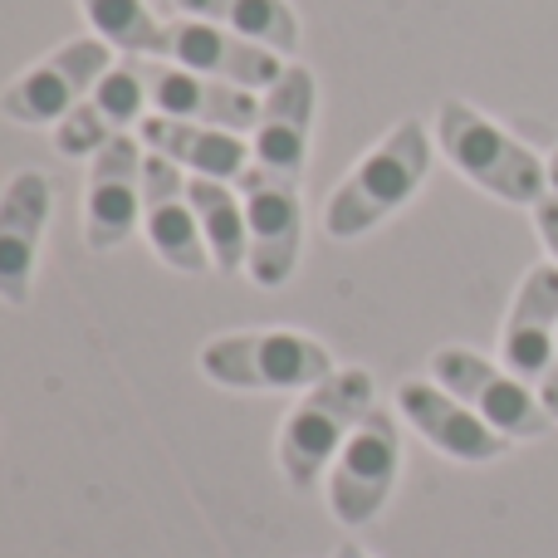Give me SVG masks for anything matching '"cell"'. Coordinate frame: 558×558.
<instances>
[{"label": "cell", "mask_w": 558, "mask_h": 558, "mask_svg": "<svg viewBox=\"0 0 558 558\" xmlns=\"http://www.w3.org/2000/svg\"><path fill=\"white\" fill-rule=\"evenodd\" d=\"M432 133L422 118H402L343 182L333 186L324 206V231L333 241H357V235L377 231L387 216H397L416 192H422L426 172H432Z\"/></svg>", "instance_id": "obj_1"}, {"label": "cell", "mask_w": 558, "mask_h": 558, "mask_svg": "<svg viewBox=\"0 0 558 558\" xmlns=\"http://www.w3.org/2000/svg\"><path fill=\"white\" fill-rule=\"evenodd\" d=\"M436 147L461 177L510 206H539L549 196V162L465 98H446L436 108Z\"/></svg>", "instance_id": "obj_2"}, {"label": "cell", "mask_w": 558, "mask_h": 558, "mask_svg": "<svg viewBox=\"0 0 558 558\" xmlns=\"http://www.w3.org/2000/svg\"><path fill=\"white\" fill-rule=\"evenodd\" d=\"M373 412V373L343 367L328 373L318 387L299 397V407L279 426V471L294 490H314L318 475L333 465L343 441L357 432V422Z\"/></svg>", "instance_id": "obj_3"}, {"label": "cell", "mask_w": 558, "mask_h": 558, "mask_svg": "<svg viewBox=\"0 0 558 558\" xmlns=\"http://www.w3.org/2000/svg\"><path fill=\"white\" fill-rule=\"evenodd\" d=\"M202 373L235 392H308L333 373V353L294 328L226 333L202 348Z\"/></svg>", "instance_id": "obj_4"}, {"label": "cell", "mask_w": 558, "mask_h": 558, "mask_svg": "<svg viewBox=\"0 0 558 558\" xmlns=\"http://www.w3.org/2000/svg\"><path fill=\"white\" fill-rule=\"evenodd\" d=\"M432 383H441L451 397H461L481 422H490L510 441H539V436L554 432V416L544 407L539 387H530L505 363H490V357L471 353V348H436Z\"/></svg>", "instance_id": "obj_5"}, {"label": "cell", "mask_w": 558, "mask_h": 558, "mask_svg": "<svg viewBox=\"0 0 558 558\" xmlns=\"http://www.w3.org/2000/svg\"><path fill=\"white\" fill-rule=\"evenodd\" d=\"M397 471H402V432H397L392 412L373 407L328 465V510H333V520L348 524V530L373 524L383 514V505L392 500Z\"/></svg>", "instance_id": "obj_6"}, {"label": "cell", "mask_w": 558, "mask_h": 558, "mask_svg": "<svg viewBox=\"0 0 558 558\" xmlns=\"http://www.w3.org/2000/svg\"><path fill=\"white\" fill-rule=\"evenodd\" d=\"M235 186H241L245 226H251L245 270L260 289H284L299 270V251H304V192L294 177L265 172V167H245Z\"/></svg>", "instance_id": "obj_7"}, {"label": "cell", "mask_w": 558, "mask_h": 558, "mask_svg": "<svg viewBox=\"0 0 558 558\" xmlns=\"http://www.w3.org/2000/svg\"><path fill=\"white\" fill-rule=\"evenodd\" d=\"M108 69H113V59H108V45L98 35L69 39L54 54L39 59L35 69H25L15 84H5L0 113L10 123H59L69 108H78L94 94Z\"/></svg>", "instance_id": "obj_8"}, {"label": "cell", "mask_w": 558, "mask_h": 558, "mask_svg": "<svg viewBox=\"0 0 558 558\" xmlns=\"http://www.w3.org/2000/svg\"><path fill=\"white\" fill-rule=\"evenodd\" d=\"M157 59H172L182 69H196V74L226 78L235 88H275L284 64H279L275 49L255 45V39H241L231 29L211 25V20H167L162 39H157Z\"/></svg>", "instance_id": "obj_9"}, {"label": "cell", "mask_w": 558, "mask_h": 558, "mask_svg": "<svg viewBox=\"0 0 558 558\" xmlns=\"http://www.w3.org/2000/svg\"><path fill=\"white\" fill-rule=\"evenodd\" d=\"M143 78H147V104L162 118H186V123L226 128V133H255L260 123V104L251 88H235L226 78L196 74L172 59H147L143 54Z\"/></svg>", "instance_id": "obj_10"}, {"label": "cell", "mask_w": 558, "mask_h": 558, "mask_svg": "<svg viewBox=\"0 0 558 558\" xmlns=\"http://www.w3.org/2000/svg\"><path fill=\"white\" fill-rule=\"evenodd\" d=\"M143 143L118 133L88 172V202H84V241L94 255L118 251L133 241L143 221Z\"/></svg>", "instance_id": "obj_11"}, {"label": "cell", "mask_w": 558, "mask_h": 558, "mask_svg": "<svg viewBox=\"0 0 558 558\" xmlns=\"http://www.w3.org/2000/svg\"><path fill=\"white\" fill-rule=\"evenodd\" d=\"M143 226L162 265L182 275L211 270V251H206L202 221H196L192 192H186V172L157 153L143 157Z\"/></svg>", "instance_id": "obj_12"}, {"label": "cell", "mask_w": 558, "mask_h": 558, "mask_svg": "<svg viewBox=\"0 0 558 558\" xmlns=\"http://www.w3.org/2000/svg\"><path fill=\"white\" fill-rule=\"evenodd\" d=\"M397 412L426 436L441 456L461 465H490L510 451V436H500L490 422L471 412L461 397H451L441 383H422V377H407L397 387Z\"/></svg>", "instance_id": "obj_13"}, {"label": "cell", "mask_w": 558, "mask_h": 558, "mask_svg": "<svg viewBox=\"0 0 558 558\" xmlns=\"http://www.w3.org/2000/svg\"><path fill=\"white\" fill-rule=\"evenodd\" d=\"M49 211H54V186L45 172H15L0 192V299L10 308L29 304L35 284L39 241H45Z\"/></svg>", "instance_id": "obj_14"}, {"label": "cell", "mask_w": 558, "mask_h": 558, "mask_svg": "<svg viewBox=\"0 0 558 558\" xmlns=\"http://www.w3.org/2000/svg\"><path fill=\"white\" fill-rule=\"evenodd\" d=\"M314 108H318V84L304 64H284L275 88H265L260 123H255V167L279 177H304L308 143H314Z\"/></svg>", "instance_id": "obj_15"}, {"label": "cell", "mask_w": 558, "mask_h": 558, "mask_svg": "<svg viewBox=\"0 0 558 558\" xmlns=\"http://www.w3.org/2000/svg\"><path fill=\"white\" fill-rule=\"evenodd\" d=\"M554 343H558V265L544 260L514 289V304L505 314V333H500V363L530 387H539L554 363Z\"/></svg>", "instance_id": "obj_16"}, {"label": "cell", "mask_w": 558, "mask_h": 558, "mask_svg": "<svg viewBox=\"0 0 558 558\" xmlns=\"http://www.w3.org/2000/svg\"><path fill=\"white\" fill-rule=\"evenodd\" d=\"M143 143L157 157L177 162L192 177H216V182H241L245 177V157L251 147L241 143V133L226 128H206V123H186V118H143Z\"/></svg>", "instance_id": "obj_17"}, {"label": "cell", "mask_w": 558, "mask_h": 558, "mask_svg": "<svg viewBox=\"0 0 558 558\" xmlns=\"http://www.w3.org/2000/svg\"><path fill=\"white\" fill-rule=\"evenodd\" d=\"M172 5L192 20H211L231 35L255 39L279 59L299 49V15L289 10V0H172Z\"/></svg>", "instance_id": "obj_18"}, {"label": "cell", "mask_w": 558, "mask_h": 558, "mask_svg": "<svg viewBox=\"0 0 558 558\" xmlns=\"http://www.w3.org/2000/svg\"><path fill=\"white\" fill-rule=\"evenodd\" d=\"M186 192H192V206H196V221H202L211 265L221 275L245 270V260H251V226H245L241 192H231V186L216 182V177H186Z\"/></svg>", "instance_id": "obj_19"}, {"label": "cell", "mask_w": 558, "mask_h": 558, "mask_svg": "<svg viewBox=\"0 0 558 558\" xmlns=\"http://www.w3.org/2000/svg\"><path fill=\"white\" fill-rule=\"evenodd\" d=\"M84 20L104 45L123 49V54L157 59V39H162V20L147 10V0H78Z\"/></svg>", "instance_id": "obj_20"}, {"label": "cell", "mask_w": 558, "mask_h": 558, "mask_svg": "<svg viewBox=\"0 0 558 558\" xmlns=\"http://www.w3.org/2000/svg\"><path fill=\"white\" fill-rule=\"evenodd\" d=\"M88 98H94V108L118 128V133H128L133 123H143V113L153 108V104H147L143 54H123L104 78H98V88Z\"/></svg>", "instance_id": "obj_21"}, {"label": "cell", "mask_w": 558, "mask_h": 558, "mask_svg": "<svg viewBox=\"0 0 558 558\" xmlns=\"http://www.w3.org/2000/svg\"><path fill=\"white\" fill-rule=\"evenodd\" d=\"M113 137H118V128L98 113L94 98H84V104L69 108V113L54 123V153H64V157H98L108 143H113Z\"/></svg>", "instance_id": "obj_22"}, {"label": "cell", "mask_w": 558, "mask_h": 558, "mask_svg": "<svg viewBox=\"0 0 558 558\" xmlns=\"http://www.w3.org/2000/svg\"><path fill=\"white\" fill-rule=\"evenodd\" d=\"M534 231H539L544 251H549V260L558 265V192H549L539 206H534Z\"/></svg>", "instance_id": "obj_23"}, {"label": "cell", "mask_w": 558, "mask_h": 558, "mask_svg": "<svg viewBox=\"0 0 558 558\" xmlns=\"http://www.w3.org/2000/svg\"><path fill=\"white\" fill-rule=\"evenodd\" d=\"M539 397H544V407H549V416L558 422V343H554V363H549V373H544V383H539Z\"/></svg>", "instance_id": "obj_24"}, {"label": "cell", "mask_w": 558, "mask_h": 558, "mask_svg": "<svg viewBox=\"0 0 558 558\" xmlns=\"http://www.w3.org/2000/svg\"><path fill=\"white\" fill-rule=\"evenodd\" d=\"M333 558H367V554L357 549V544H343V549H333Z\"/></svg>", "instance_id": "obj_25"}, {"label": "cell", "mask_w": 558, "mask_h": 558, "mask_svg": "<svg viewBox=\"0 0 558 558\" xmlns=\"http://www.w3.org/2000/svg\"><path fill=\"white\" fill-rule=\"evenodd\" d=\"M549 192H558V147H554V157H549Z\"/></svg>", "instance_id": "obj_26"}]
</instances>
